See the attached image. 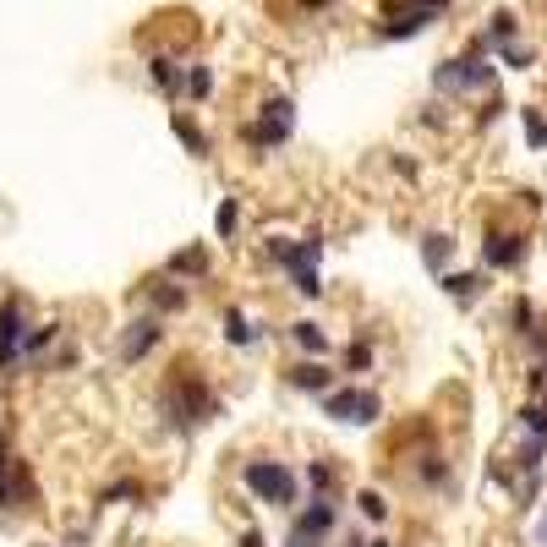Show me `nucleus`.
Wrapping results in <instances>:
<instances>
[{"mask_svg": "<svg viewBox=\"0 0 547 547\" xmlns=\"http://www.w3.org/2000/svg\"><path fill=\"white\" fill-rule=\"evenodd\" d=\"M165 410H170V427L198 433L208 416H214V395H208V383H203V378H176V389H170Z\"/></svg>", "mask_w": 547, "mask_h": 547, "instance_id": "nucleus-1", "label": "nucleus"}, {"mask_svg": "<svg viewBox=\"0 0 547 547\" xmlns=\"http://www.w3.org/2000/svg\"><path fill=\"white\" fill-rule=\"evenodd\" d=\"M241 481H246V488L263 498V504H291V498H296V476L285 471L279 460H252V465L241 471Z\"/></svg>", "mask_w": 547, "mask_h": 547, "instance_id": "nucleus-2", "label": "nucleus"}, {"mask_svg": "<svg viewBox=\"0 0 547 547\" xmlns=\"http://www.w3.org/2000/svg\"><path fill=\"white\" fill-rule=\"evenodd\" d=\"M324 410L334 416V422H356V427H372L378 416H383V400L372 389H334L324 395Z\"/></svg>", "mask_w": 547, "mask_h": 547, "instance_id": "nucleus-3", "label": "nucleus"}, {"mask_svg": "<svg viewBox=\"0 0 547 547\" xmlns=\"http://www.w3.org/2000/svg\"><path fill=\"white\" fill-rule=\"evenodd\" d=\"M291 126H296V105H291V99H269L263 115H257V126H252V143L274 148V143L291 137Z\"/></svg>", "mask_w": 547, "mask_h": 547, "instance_id": "nucleus-4", "label": "nucleus"}, {"mask_svg": "<svg viewBox=\"0 0 547 547\" xmlns=\"http://www.w3.org/2000/svg\"><path fill=\"white\" fill-rule=\"evenodd\" d=\"M22 334H27L22 296H6V301H0V367H12L22 356Z\"/></svg>", "mask_w": 547, "mask_h": 547, "instance_id": "nucleus-5", "label": "nucleus"}, {"mask_svg": "<svg viewBox=\"0 0 547 547\" xmlns=\"http://www.w3.org/2000/svg\"><path fill=\"white\" fill-rule=\"evenodd\" d=\"M159 334H165V329H159V317H137V324L126 329V340H121V356L126 362H143L148 350L159 345Z\"/></svg>", "mask_w": 547, "mask_h": 547, "instance_id": "nucleus-6", "label": "nucleus"}, {"mask_svg": "<svg viewBox=\"0 0 547 547\" xmlns=\"http://www.w3.org/2000/svg\"><path fill=\"white\" fill-rule=\"evenodd\" d=\"M520 257H526V241L520 236H493V241H481V263H488V269H514V263H520Z\"/></svg>", "mask_w": 547, "mask_h": 547, "instance_id": "nucleus-7", "label": "nucleus"}, {"mask_svg": "<svg viewBox=\"0 0 547 547\" xmlns=\"http://www.w3.org/2000/svg\"><path fill=\"white\" fill-rule=\"evenodd\" d=\"M329 526H334V504H329V498H312V504H307V514H296V526H291V531H301V536H324Z\"/></svg>", "mask_w": 547, "mask_h": 547, "instance_id": "nucleus-8", "label": "nucleus"}, {"mask_svg": "<svg viewBox=\"0 0 547 547\" xmlns=\"http://www.w3.org/2000/svg\"><path fill=\"white\" fill-rule=\"evenodd\" d=\"M291 383H296V389H307V395H329L334 372H324L317 362H301V367H291Z\"/></svg>", "mask_w": 547, "mask_h": 547, "instance_id": "nucleus-9", "label": "nucleus"}, {"mask_svg": "<svg viewBox=\"0 0 547 547\" xmlns=\"http://www.w3.org/2000/svg\"><path fill=\"white\" fill-rule=\"evenodd\" d=\"M291 340L307 350V356H324V350H329V334L317 329V324H307V317H301V324H291Z\"/></svg>", "mask_w": 547, "mask_h": 547, "instance_id": "nucleus-10", "label": "nucleus"}, {"mask_svg": "<svg viewBox=\"0 0 547 547\" xmlns=\"http://www.w3.org/2000/svg\"><path fill=\"white\" fill-rule=\"evenodd\" d=\"M449 257H455V241H449V236H427V241H422V263H427L433 274L449 269Z\"/></svg>", "mask_w": 547, "mask_h": 547, "instance_id": "nucleus-11", "label": "nucleus"}, {"mask_svg": "<svg viewBox=\"0 0 547 547\" xmlns=\"http://www.w3.org/2000/svg\"><path fill=\"white\" fill-rule=\"evenodd\" d=\"M443 291L455 296V301H476L488 285H481V274H443Z\"/></svg>", "mask_w": 547, "mask_h": 547, "instance_id": "nucleus-12", "label": "nucleus"}, {"mask_svg": "<svg viewBox=\"0 0 547 547\" xmlns=\"http://www.w3.org/2000/svg\"><path fill=\"white\" fill-rule=\"evenodd\" d=\"M427 22H433V12H405L400 22H383V39H410V34H422Z\"/></svg>", "mask_w": 547, "mask_h": 547, "instance_id": "nucleus-13", "label": "nucleus"}, {"mask_svg": "<svg viewBox=\"0 0 547 547\" xmlns=\"http://www.w3.org/2000/svg\"><path fill=\"white\" fill-rule=\"evenodd\" d=\"M224 340H231V345H252V340H257V329L246 324V317H241L236 307H231V312H224Z\"/></svg>", "mask_w": 547, "mask_h": 547, "instance_id": "nucleus-14", "label": "nucleus"}, {"mask_svg": "<svg viewBox=\"0 0 547 547\" xmlns=\"http://www.w3.org/2000/svg\"><path fill=\"white\" fill-rule=\"evenodd\" d=\"M55 334H60V324H39V329H27V334H22V356H39L44 345H55Z\"/></svg>", "mask_w": 547, "mask_h": 547, "instance_id": "nucleus-15", "label": "nucleus"}, {"mask_svg": "<svg viewBox=\"0 0 547 547\" xmlns=\"http://www.w3.org/2000/svg\"><path fill=\"white\" fill-rule=\"evenodd\" d=\"M170 126H176V137H181V143H186V148H191V153H208V137H203V132H198V126H191V121H186V115H176V121H170Z\"/></svg>", "mask_w": 547, "mask_h": 547, "instance_id": "nucleus-16", "label": "nucleus"}, {"mask_svg": "<svg viewBox=\"0 0 547 547\" xmlns=\"http://www.w3.org/2000/svg\"><path fill=\"white\" fill-rule=\"evenodd\" d=\"M520 422H526V433H531L536 443H547V405H526Z\"/></svg>", "mask_w": 547, "mask_h": 547, "instance_id": "nucleus-17", "label": "nucleus"}, {"mask_svg": "<svg viewBox=\"0 0 547 547\" xmlns=\"http://www.w3.org/2000/svg\"><path fill=\"white\" fill-rule=\"evenodd\" d=\"M153 307H159V312H181V307H186V291H181V285H159Z\"/></svg>", "mask_w": 547, "mask_h": 547, "instance_id": "nucleus-18", "label": "nucleus"}, {"mask_svg": "<svg viewBox=\"0 0 547 547\" xmlns=\"http://www.w3.org/2000/svg\"><path fill=\"white\" fill-rule=\"evenodd\" d=\"M291 285L312 301V296H324V279H317V269H291Z\"/></svg>", "mask_w": 547, "mask_h": 547, "instance_id": "nucleus-19", "label": "nucleus"}, {"mask_svg": "<svg viewBox=\"0 0 547 547\" xmlns=\"http://www.w3.org/2000/svg\"><path fill=\"white\" fill-rule=\"evenodd\" d=\"M520 121H526V137H531V148H547V121H542L536 110H520Z\"/></svg>", "mask_w": 547, "mask_h": 547, "instance_id": "nucleus-20", "label": "nucleus"}, {"mask_svg": "<svg viewBox=\"0 0 547 547\" xmlns=\"http://www.w3.org/2000/svg\"><path fill=\"white\" fill-rule=\"evenodd\" d=\"M356 504H362V514H367V520H389V504H383L372 488H367V493H356Z\"/></svg>", "mask_w": 547, "mask_h": 547, "instance_id": "nucleus-21", "label": "nucleus"}, {"mask_svg": "<svg viewBox=\"0 0 547 547\" xmlns=\"http://www.w3.org/2000/svg\"><path fill=\"white\" fill-rule=\"evenodd\" d=\"M153 82H159V88H181V72L170 66V60H165V55H159V60H153Z\"/></svg>", "mask_w": 547, "mask_h": 547, "instance_id": "nucleus-22", "label": "nucleus"}, {"mask_svg": "<svg viewBox=\"0 0 547 547\" xmlns=\"http://www.w3.org/2000/svg\"><path fill=\"white\" fill-rule=\"evenodd\" d=\"M186 88H191V99H208V88H214V72H208V66H198V72L186 77Z\"/></svg>", "mask_w": 547, "mask_h": 547, "instance_id": "nucleus-23", "label": "nucleus"}, {"mask_svg": "<svg viewBox=\"0 0 547 547\" xmlns=\"http://www.w3.org/2000/svg\"><path fill=\"white\" fill-rule=\"evenodd\" d=\"M236 219H241V214H236V203L224 198V203H219V214H214V224H219V236H231V231H236Z\"/></svg>", "mask_w": 547, "mask_h": 547, "instance_id": "nucleus-24", "label": "nucleus"}, {"mask_svg": "<svg viewBox=\"0 0 547 547\" xmlns=\"http://www.w3.org/2000/svg\"><path fill=\"white\" fill-rule=\"evenodd\" d=\"M514 329H520V334L536 329V307H531V301H514Z\"/></svg>", "mask_w": 547, "mask_h": 547, "instance_id": "nucleus-25", "label": "nucleus"}, {"mask_svg": "<svg viewBox=\"0 0 547 547\" xmlns=\"http://www.w3.org/2000/svg\"><path fill=\"white\" fill-rule=\"evenodd\" d=\"M170 269H176V274H198V269H203V252H181V257H170Z\"/></svg>", "mask_w": 547, "mask_h": 547, "instance_id": "nucleus-26", "label": "nucleus"}, {"mask_svg": "<svg viewBox=\"0 0 547 547\" xmlns=\"http://www.w3.org/2000/svg\"><path fill=\"white\" fill-rule=\"evenodd\" d=\"M367 362H372V345H350V350H345V367H356V372H362Z\"/></svg>", "mask_w": 547, "mask_h": 547, "instance_id": "nucleus-27", "label": "nucleus"}, {"mask_svg": "<svg viewBox=\"0 0 547 547\" xmlns=\"http://www.w3.org/2000/svg\"><path fill=\"white\" fill-rule=\"evenodd\" d=\"M504 60H509V66H514V72H526V66H531V60H536V55H531V50H504Z\"/></svg>", "mask_w": 547, "mask_h": 547, "instance_id": "nucleus-28", "label": "nucleus"}, {"mask_svg": "<svg viewBox=\"0 0 547 547\" xmlns=\"http://www.w3.org/2000/svg\"><path fill=\"white\" fill-rule=\"evenodd\" d=\"M531 350H536L542 367H547V329H531Z\"/></svg>", "mask_w": 547, "mask_h": 547, "instance_id": "nucleus-29", "label": "nucleus"}, {"mask_svg": "<svg viewBox=\"0 0 547 547\" xmlns=\"http://www.w3.org/2000/svg\"><path fill=\"white\" fill-rule=\"evenodd\" d=\"M285 547H317V536H301V531H291V542Z\"/></svg>", "mask_w": 547, "mask_h": 547, "instance_id": "nucleus-30", "label": "nucleus"}, {"mask_svg": "<svg viewBox=\"0 0 547 547\" xmlns=\"http://www.w3.org/2000/svg\"><path fill=\"white\" fill-rule=\"evenodd\" d=\"M449 0H416V12H443Z\"/></svg>", "mask_w": 547, "mask_h": 547, "instance_id": "nucleus-31", "label": "nucleus"}, {"mask_svg": "<svg viewBox=\"0 0 547 547\" xmlns=\"http://www.w3.org/2000/svg\"><path fill=\"white\" fill-rule=\"evenodd\" d=\"M241 547H263V536H257V531H246V536H241Z\"/></svg>", "mask_w": 547, "mask_h": 547, "instance_id": "nucleus-32", "label": "nucleus"}, {"mask_svg": "<svg viewBox=\"0 0 547 547\" xmlns=\"http://www.w3.org/2000/svg\"><path fill=\"white\" fill-rule=\"evenodd\" d=\"M367 547H389V542H367Z\"/></svg>", "mask_w": 547, "mask_h": 547, "instance_id": "nucleus-33", "label": "nucleus"}, {"mask_svg": "<svg viewBox=\"0 0 547 547\" xmlns=\"http://www.w3.org/2000/svg\"><path fill=\"white\" fill-rule=\"evenodd\" d=\"M350 547H367V542H350Z\"/></svg>", "mask_w": 547, "mask_h": 547, "instance_id": "nucleus-34", "label": "nucleus"}, {"mask_svg": "<svg viewBox=\"0 0 547 547\" xmlns=\"http://www.w3.org/2000/svg\"><path fill=\"white\" fill-rule=\"evenodd\" d=\"M39 547H44V542H39Z\"/></svg>", "mask_w": 547, "mask_h": 547, "instance_id": "nucleus-35", "label": "nucleus"}]
</instances>
